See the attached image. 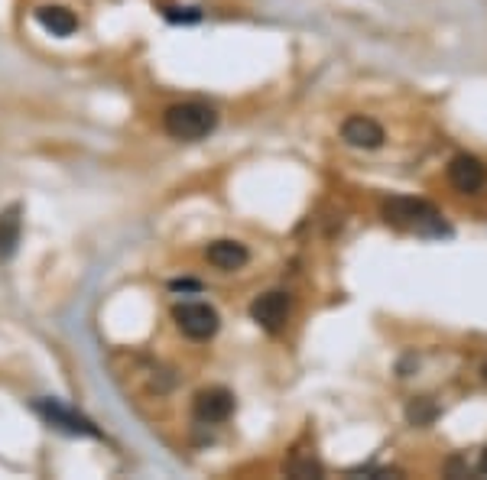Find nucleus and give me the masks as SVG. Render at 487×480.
I'll return each mask as SVG.
<instances>
[{
  "label": "nucleus",
  "instance_id": "obj_3",
  "mask_svg": "<svg viewBox=\"0 0 487 480\" xmlns=\"http://www.w3.org/2000/svg\"><path fill=\"white\" fill-rule=\"evenodd\" d=\"M33 410H37V416H43L53 428L65 432V435H85V438L101 435L98 426H95L88 416H81V412H75L72 406H65V402H59V400H37L33 402Z\"/></svg>",
  "mask_w": 487,
  "mask_h": 480
},
{
  "label": "nucleus",
  "instance_id": "obj_1",
  "mask_svg": "<svg viewBox=\"0 0 487 480\" xmlns=\"http://www.w3.org/2000/svg\"><path fill=\"white\" fill-rule=\"evenodd\" d=\"M384 221L416 234H435V237L449 234V224L442 221V214L435 211V205H429L423 198H409V195L387 198V202H384Z\"/></svg>",
  "mask_w": 487,
  "mask_h": 480
},
{
  "label": "nucleus",
  "instance_id": "obj_2",
  "mask_svg": "<svg viewBox=\"0 0 487 480\" xmlns=\"http://www.w3.org/2000/svg\"><path fill=\"white\" fill-rule=\"evenodd\" d=\"M162 127H166V134H169L172 140H182V143L205 140L208 134H215L218 111L202 104V101H182V104H172L169 111L162 114Z\"/></svg>",
  "mask_w": 487,
  "mask_h": 480
},
{
  "label": "nucleus",
  "instance_id": "obj_8",
  "mask_svg": "<svg viewBox=\"0 0 487 480\" xmlns=\"http://www.w3.org/2000/svg\"><path fill=\"white\" fill-rule=\"evenodd\" d=\"M342 140L348 146H354V150H377L380 143H384V127L374 117L354 114L342 124Z\"/></svg>",
  "mask_w": 487,
  "mask_h": 480
},
{
  "label": "nucleus",
  "instance_id": "obj_11",
  "mask_svg": "<svg viewBox=\"0 0 487 480\" xmlns=\"http://www.w3.org/2000/svg\"><path fill=\"white\" fill-rule=\"evenodd\" d=\"M37 23L49 36H59V39H65V36H72L75 29H78L75 13H72V10H65V7H39L37 10Z\"/></svg>",
  "mask_w": 487,
  "mask_h": 480
},
{
  "label": "nucleus",
  "instance_id": "obj_6",
  "mask_svg": "<svg viewBox=\"0 0 487 480\" xmlns=\"http://www.w3.org/2000/svg\"><path fill=\"white\" fill-rule=\"evenodd\" d=\"M251 319L257 321L263 331H270V335L283 331V325H286V319H289V295L286 293L257 295L251 302Z\"/></svg>",
  "mask_w": 487,
  "mask_h": 480
},
{
  "label": "nucleus",
  "instance_id": "obj_13",
  "mask_svg": "<svg viewBox=\"0 0 487 480\" xmlns=\"http://www.w3.org/2000/svg\"><path fill=\"white\" fill-rule=\"evenodd\" d=\"M286 474L289 477H322L325 468L316 458H293V461L286 464Z\"/></svg>",
  "mask_w": 487,
  "mask_h": 480
},
{
  "label": "nucleus",
  "instance_id": "obj_9",
  "mask_svg": "<svg viewBox=\"0 0 487 480\" xmlns=\"http://www.w3.org/2000/svg\"><path fill=\"white\" fill-rule=\"evenodd\" d=\"M208 263L221 273H235V269L247 267V260H251V250L244 247L241 240H215V244H208L205 250Z\"/></svg>",
  "mask_w": 487,
  "mask_h": 480
},
{
  "label": "nucleus",
  "instance_id": "obj_15",
  "mask_svg": "<svg viewBox=\"0 0 487 480\" xmlns=\"http://www.w3.org/2000/svg\"><path fill=\"white\" fill-rule=\"evenodd\" d=\"M189 289H202L195 279H172V293H189Z\"/></svg>",
  "mask_w": 487,
  "mask_h": 480
},
{
  "label": "nucleus",
  "instance_id": "obj_5",
  "mask_svg": "<svg viewBox=\"0 0 487 480\" xmlns=\"http://www.w3.org/2000/svg\"><path fill=\"white\" fill-rule=\"evenodd\" d=\"M449 182L461 195H478L481 188L487 186V166L478 156H471V153H458L449 162Z\"/></svg>",
  "mask_w": 487,
  "mask_h": 480
},
{
  "label": "nucleus",
  "instance_id": "obj_14",
  "mask_svg": "<svg viewBox=\"0 0 487 480\" xmlns=\"http://www.w3.org/2000/svg\"><path fill=\"white\" fill-rule=\"evenodd\" d=\"M166 20H172V23H199V20H202V10L182 7V13H176V10H166Z\"/></svg>",
  "mask_w": 487,
  "mask_h": 480
},
{
  "label": "nucleus",
  "instance_id": "obj_16",
  "mask_svg": "<svg viewBox=\"0 0 487 480\" xmlns=\"http://www.w3.org/2000/svg\"><path fill=\"white\" fill-rule=\"evenodd\" d=\"M478 471H481V474H487V448H484V451H481V461H478Z\"/></svg>",
  "mask_w": 487,
  "mask_h": 480
},
{
  "label": "nucleus",
  "instance_id": "obj_17",
  "mask_svg": "<svg viewBox=\"0 0 487 480\" xmlns=\"http://www.w3.org/2000/svg\"><path fill=\"white\" fill-rule=\"evenodd\" d=\"M484 380H487V364H484Z\"/></svg>",
  "mask_w": 487,
  "mask_h": 480
},
{
  "label": "nucleus",
  "instance_id": "obj_7",
  "mask_svg": "<svg viewBox=\"0 0 487 480\" xmlns=\"http://www.w3.org/2000/svg\"><path fill=\"white\" fill-rule=\"evenodd\" d=\"M235 412V396L225 390V386H211V390H202L195 396V418L208 422V426H221L227 422Z\"/></svg>",
  "mask_w": 487,
  "mask_h": 480
},
{
  "label": "nucleus",
  "instance_id": "obj_4",
  "mask_svg": "<svg viewBox=\"0 0 487 480\" xmlns=\"http://www.w3.org/2000/svg\"><path fill=\"white\" fill-rule=\"evenodd\" d=\"M172 319L179 325V331L192 341H208L215 338V331L221 328L218 311L205 302H182L172 309Z\"/></svg>",
  "mask_w": 487,
  "mask_h": 480
},
{
  "label": "nucleus",
  "instance_id": "obj_12",
  "mask_svg": "<svg viewBox=\"0 0 487 480\" xmlns=\"http://www.w3.org/2000/svg\"><path fill=\"white\" fill-rule=\"evenodd\" d=\"M435 418H439V406L433 400H425V396L409 400V406H406V422L409 426H433Z\"/></svg>",
  "mask_w": 487,
  "mask_h": 480
},
{
  "label": "nucleus",
  "instance_id": "obj_10",
  "mask_svg": "<svg viewBox=\"0 0 487 480\" xmlns=\"http://www.w3.org/2000/svg\"><path fill=\"white\" fill-rule=\"evenodd\" d=\"M20 234H23V211L20 205H10L0 211V263H10L20 250Z\"/></svg>",
  "mask_w": 487,
  "mask_h": 480
}]
</instances>
